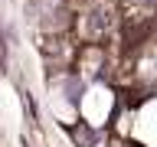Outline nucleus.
I'll list each match as a JSON object with an SVG mask.
<instances>
[{
	"label": "nucleus",
	"instance_id": "nucleus-1",
	"mask_svg": "<svg viewBox=\"0 0 157 147\" xmlns=\"http://www.w3.org/2000/svg\"><path fill=\"white\" fill-rule=\"evenodd\" d=\"M111 26H115V10L108 7V3H95L85 13V33L88 36H105Z\"/></svg>",
	"mask_w": 157,
	"mask_h": 147
},
{
	"label": "nucleus",
	"instance_id": "nucleus-2",
	"mask_svg": "<svg viewBox=\"0 0 157 147\" xmlns=\"http://www.w3.org/2000/svg\"><path fill=\"white\" fill-rule=\"evenodd\" d=\"M29 10L36 13V20L52 23L59 17V10H62V0H29Z\"/></svg>",
	"mask_w": 157,
	"mask_h": 147
},
{
	"label": "nucleus",
	"instance_id": "nucleus-3",
	"mask_svg": "<svg viewBox=\"0 0 157 147\" xmlns=\"http://www.w3.org/2000/svg\"><path fill=\"white\" fill-rule=\"evenodd\" d=\"M62 92H66V98H69V101H78V98H82V82L69 75L66 82H62Z\"/></svg>",
	"mask_w": 157,
	"mask_h": 147
},
{
	"label": "nucleus",
	"instance_id": "nucleus-4",
	"mask_svg": "<svg viewBox=\"0 0 157 147\" xmlns=\"http://www.w3.org/2000/svg\"><path fill=\"white\" fill-rule=\"evenodd\" d=\"M137 3H144V7H154V3H157V0H137Z\"/></svg>",
	"mask_w": 157,
	"mask_h": 147
}]
</instances>
